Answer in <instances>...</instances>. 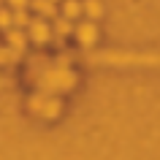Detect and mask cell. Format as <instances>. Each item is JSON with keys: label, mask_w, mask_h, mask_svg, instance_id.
<instances>
[{"label": "cell", "mask_w": 160, "mask_h": 160, "mask_svg": "<svg viewBox=\"0 0 160 160\" xmlns=\"http://www.w3.org/2000/svg\"><path fill=\"white\" fill-rule=\"evenodd\" d=\"M41 84L46 87V90H52V92H62V90H71V87L76 84V76L71 73V71H49V73L41 79Z\"/></svg>", "instance_id": "1"}, {"label": "cell", "mask_w": 160, "mask_h": 160, "mask_svg": "<svg viewBox=\"0 0 160 160\" xmlns=\"http://www.w3.org/2000/svg\"><path fill=\"white\" fill-rule=\"evenodd\" d=\"M27 38H30L33 43H38V46H43V43L52 41V27L46 25L41 17L30 19V25H27Z\"/></svg>", "instance_id": "2"}, {"label": "cell", "mask_w": 160, "mask_h": 160, "mask_svg": "<svg viewBox=\"0 0 160 160\" xmlns=\"http://www.w3.org/2000/svg\"><path fill=\"white\" fill-rule=\"evenodd\" d=\"M30 109H33V111H41V114H43L46 119H52V117H57V114H60V109H62V106H60V101H57V98L35 95L33 101H30Z\"/></svg>", "instance_id": "3"}, {"label": "cell", "mask_w": 160, "mask_h": 160, "mask_svg": "<svg viewBox=\"0 0 160 160\" xmlns=\"http://www.w3.org/2000/svg\"><path fill=\"white\" fill-rule=\"evenodd\" d=\"M73 33H76V41L82 43V46H92V43L98 41V27H95V22H82V25H76Z\"/></svg>", "instance_id": "4"}, {"label": "cell", "mask_w": 160, "mask_h": 160, "mask_svg": "<svg viewBox=\"0 0 160 160\" xmlns=\"http://www.w3.org/2000/svg\"><path fill=\"white\" fill-rule=\"evenodd\" d=\"M30 8H35V14H38L41 19H54L57 17L54 0H30Z\"/></svg>", "instance_id": "5"}, {"label": "cell", "mask_w": 160, "mask_h": 160, "mask_svg": "<svg viewBox=\"0 0 160 160\" xmlns=\"http://www.w3.org/2000/svg\"><path fill=\"white\" fill-rule=\"evenodd\" d=\"M6 41L11 43V49H14V52H22V49H25V43H27V33H25V30H19V27H8V30H6Z\"/></svg>", "instance_id": "6"}, {"label": "cell", "mask_w": 160, "mask_h": 160, "mask_svg": "<svg viewBox=\"0 0 160 160\" xmlns=\"http://www.w3.org/2000/svg\"><path fill=\"white\" fill-rule=\"evenodd\" d=\"M52 33H54V35H60V38H65V35H71V33H73V22H71V19H65V17L54 19V27H52Z\"/></svg>", "instance_id": "7"}, {"label": "cell", "mask_w": 160, "mask_h": 160, "mask_svg": "<svg viewBox=\"0 0 160 160\" xmlns=\"http://www.w3.org/2000/svg\"><path fill=\"white\" fill-rule=\"evenodd\" d=\"M79 14H82V3H79V0H65V3H62V17L65 19L73 22Z\"/></svg>", "instance_id": "8"}, {"label": "cell", "mask_w": 160, "mask_h": 160, "mask_svg": "<svg viewBox=\"0 0 160 160\" xmlns=\"http://www.w3.org/2000/svg\"><path fill=\"white\" fill-rule=\"evenodd\" d=\"M82 11H84V14H87L90 19H98V17L103 14V8H101V3H98V0H84Z\"/></svg>", "instance_id": "9"}, {"label": "cell", "mask_w": 160, "mask_h": 160, "mask_svg": "<svg viewBox=\"0 0 160 160\" xmlns=\"http://www.w3.org/2000/svg\"><path fill=\"white\" fill-rule=\"evenodd\" d=\"M27 25H30L27 8H19V11H14V25H11V27H19V30H22V27H27Z\"/></svg>", "instance_id": "10"}, {"label": "cell", "mask_w": 160, "mask_h": 160, "mask_svg": "<svg viewBox=\"0 0 160 160\" xmlns=\"http://www.w3.org/2000/svg\"><path fill=\"white\" fill-rule=\"evenodd\" d=\"M14 25V14L8 8H0V30H8Z\"/></svg>", "instance_id": "11"}, {"label": "cell", "mask_w": 160, "mask_h": 160, "mask_svg": "<svg viewBox=\"0 0 160 160\" xmlns=\"http://www.w3.org/2000/svg\"><path fill=\"white\" fill-rule=\"evenodd\" d=\"M8 6L14 11H19V8H27V6H30V0H8Z\"/></svg>", "instance_id": "12"}]
</instances>
